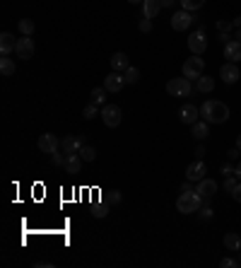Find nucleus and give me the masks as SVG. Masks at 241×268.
Returning a JSON list of instances; mask_svg holds the SVG:
<instances>
[{"instance_id": "nucleus-16", "label": "nucleus", "mask_w": 241, "mask_h": 268, "mask_svg": "<svg viewBox=\"0 0 241 268\" xmlns=\"http://www.w3.org/2000/svg\"><path fill=\"white\" fill-rule=\"evenodd\" d=\"M220 77H222L227 85H234V82L241 77V70L237 68V63H229V61H227L224 66L220 68Z\"/></svg>"}, {"instance_id": "nucleus-9", "label": "nucleus", "mask_w": 241, "mask_h": 268, "mask_svg": "<svg viewBox=\"0 0 241 268\" xmlns=\"http://www.w3.org/2000/svg\"><path fill=\"white\" fill-rule=\"evenodd\" d=\"M82 145H85V138H82V135H65V138L60 140V150H63L65 155L80 152Z\"/></svg>"}, {"instance_id": "nucleus-31", "label": "nucleus", "mask_w": 241, "mask_h": 268, "mask_svg": "<svg viewBox=\"0 0 241 268\" xmlns=\"http://www.w3.org/2000/svg\"><path fill=\"white\" fill-rule=\"evenodd\" d=\"M97 114H99V107H97V104H92V102H89V104L85 107V111H82V116H85V119H94Z\"/></svg>"}, {"instance_id": "nucleus-29", "label": "nucleus", "mask_w": 241, "mask_h": 268, "mask_svg": "<svg viewBox=\"0 0 241 268\" xmlns=\"http://www.w3.org/2000/svg\"><path fill=\"white\" fill-rule=\"evenodd\" d=\"M77 155H80L85 162H94V157H97V150H94L92 145H82V150H80Z\"/></svg>"}, {"instance_id": "nucleus-3", "label": "nucleus", "mask_w": 241, "mask_h": 268, "mask_svg": "<svg viewBox=\"0 0 241 268\" xmlns=\"http://www.w3.org/2000/svg\"><path fill=\"white\" fill-rule=\"evenodd\" d=\"M181 70H183V77H188V80L193 82V80H198V77L203 75V70H205V61H203L200 56H195V54H193V56L183 63Z\"/></svg>"}, {"instance_id": "nucleus-32", "label": "nucleus", "mask_w": 241, "mask_h": 268, "mask_svg": "<svg viewBox=\"0 0 241 268\" xmlns=\"http://www.w3.org/2000/svg\"><path fill=\"white\" fill-rule=\"evenodd\" d=\"M237 184H239V179H237V174H229V177H224V189L232 194L234 189H237Z\"/></svg>"}, {"instance_id": "nucleus-33", "label": "nucleus", "mask_w": 241, "mask_h": 268, "mask_svg": "<svg viewBox=\"0 0 241 268\" xmlns=\"http://www.w3.org/2000/svg\"><path fill=\"white\" fill-rule=\"evenodd\" d=\"M232 29H234V24H232V22H224V19H220V22H217V34H229Z\"/></svg>"}, {"instance_id": "nucleus-35", "label": "nucleus", "mask_w": 241, "mask_h": 268, "mask_svg": "<svg viewBox=\"0 0 241 268\" xmlns=\"http://www.w3.org/2000/svg\"><path fill=\"white\" fill-rule=\"evenodd\" d=\"M106 213H109V208H106V205H94V208H92V215H94V217H99V220H102V217H106Z\"/></svg>"}, {"instance_id": "nucleus-19", "label": "nucleus", "mask_w": 241, "mask_h": 268, "mask_svg": "<svg viewBox=\"0 0 241 268\" xmlns=\"http://www.w3.org/2000/svg\"><path fill=\"white\" fill-rule=\"evenodd\" d=\"M159 10H162V0H142V15L145 17L155 19L159 15Z\"/></svg>"}, {"instance_id": "nucleus-12", "label": "nucleus", "mask_w": 241, "mask_h": 268, "mask_svg": "<svg viewBox=\"0 0 241 268\" xmlns=\"http://www.w3.org/2000/svg\"><path fill=\"white\" fill-rule=\"evenodd\" d=\"M104 87H106V92H120V89L125 87V75H120L119 70L109 72V75L104 77Z\"/></svg>"}, {"instance_id": "nucleus-46", "label": "nucleus", "mask_w": 241, "mask_h": 268, "mask_svg": "<svg viewBox=\"0 0 241 268\" xmlns=\"http://www.w3.org/2000/svg\"><path fill=\"white\" fill-rule=\"evenodd\" d=\"M217 39H220L222 44H227V41H229V34H217Z\"/></svg>"}, {"instance_id": "nucleus-14", "label": "nucleus", "mask_w": 241, "mask_h": 268, "mask_svg": "<svg viewBox=\"0 0 241 268\" xmlns=\"http://www.w3.org/2000/svg\"><path fill=\"white\" fill-rule=\"evenodd\" d=\"M198 116H200V109H198V107H193V104H183V107H181V111H179L181 124L193 126V124L198 121Z\"/></svg>"}, {"instance_id": "nucleus-6", "label": "nucleus", "mask_w": 241, "mask_h": 268, "mask_svg": "<svg viewBox=\"0 0 241 268\" xmlns=\"http://www.w3.org/2000/svg\"><path fill=\"white\" fill-rule=\"evenodd\" d=\"M102 119H104V124H106L109 128L120 126V119H123L120 107H116V104H104V107H102Z\"/></svg>"}, {"instance_id": "nucleus-23", "label": "nucleus", "mask_w": 241, "mask_h": 268, "mask_svg": "<svg viewBox=\"0 0 241 268\" xmlns=\"http://www.w3.org/2000/svg\"><path fill=\"white\" fill-rule=\"evenodd\" d=\"M130 66V63H128V56H125V54H123V51H116V54H114V56H111V68H114V70H125V68Z\"/></svg>"}, {"instance_id": "nucleus-30", "label": "nucleus", "mask_w": 241, "mask_h": 268, "mask_svg": "<svg viewBox=\"0 0 241 268\" xmlns=\"http://www.w3.org/2000/svg\"><path fill=\"white\" fill-rule=\"evenodd\" d=\"M51 164H53V167H63V164H65V152H63V150H56V152H51Z\"/></svg>"}, {"instance_id": "nucleus-26", "label": "nucleus", "mask_w": 241, "mask_h": 268, "mask_svg": "<svg viewBox=\"0 0 241 268\" xmlns=\"http://www.w3.org/2000/svg\"><path fill=\"white\" fill-rule=\"evenodd\" d=\"M17 29H19L22 36H32V34H34V19H19Z\"/></svg>"}, {"instance_id": "nucleus-2", "label": "nucleus", "mask_w": 241, "mask_h": 268, "mask_svg": "<svg viewBox=\"0 0 241 268\" xmlns=\"http://www.w3.org/2000/svg\"><path fill=\"white\" fill-rule=\"evenodd\" d=\"M203 196L198 194V191H181L179 201H176V208H179V213H183V215H188V213H195V210H200L203 208Z\"/></svg>"}, {"instance_id": "nucleus-20", "label": "nucleus", "mask_w": 241, "mask_h": 268, "mask_svg": "<svg viewBox=\"0 0 241 268\" xmlns=\"http://www.w3.org/2000/svg\"><path fill=\"white\" fill-rule=\"evenodd\" d=\"M190 133H193V138L195 140H205L207 135H210V124L203 119V121H195L193 126H190Z\"/></svg>"}, {"instance_id": "nucleus-15", "label": "nucleus", "mask_w": 241, "mask_h": 268, "mask_svg": "<svg viewBox=\"0 0 241 268\" xmlns=\"http://www.w3.org/2000/svg\"><path fill=\"white\" fill-rule=\"evenodd\" d=\"M224 58H227L229 63H239L241 61V41L239 39H229V41L224 44Z\"/></svg>"}, {"instance_id": "nucleus-1", "label": "nucleus", "mask_w": 241, "mask_h": 268, "mask_svg": "<svg viewBox=\"0 0 241 268\" xmlns=\"http://www.w3.org/2000/svg\"><path fill=\"white\" fill-rule=\"evenodd\" d=\"M200 116L207 121V124H224L229 119V107L220 99H207L203 107H200Z\"/></svg>"}, {"instance_id": "nucleus-22", "label": "nucleus", "mask_w": 241, "mask_h": 268, "mask_svg": "<svg viewBox=\"0 0 241 268\" xmlns=\"http://www.w3.org/2000/svg\"><path fill=\"white\" fill-rule=\"evenodd\" d=\"M224 247H227L229 251H241V234L227 232V234H224Z\"/></svg>"}, {"instance_id": "nucleus-4", "label": "nucleus", "mask_w": 241, "mask_h": 268, "mask_svg": "<svg viewBox=\"0 0 241 268\" xmlns=\"http://www.w3.org/2000/svg\"><path fill=\"white\" fill-rule=\"evenodd\" d=\"M167 92L172 97H188L193 92V85H190L188 77H174V80L167 82Z\"/></svg>"}, {"instance_id": "nucleus-34", "label": "nucleus", "mask_w": 241, "mask_h": 268, "mask_svg": "<svg viewBox=\"0 0 241 268\" xmlns=\"http://www.w3.org/2000/svg\"><path fill=\"white\" fill-rule=\"evenodd\" d=\"M120 201H123L120 191H116V189H114V191H109V196H106V203H109V205H119Z\"/></svg>"}, {"instance_id": "nucleus-5", "label": "nucleus", "mask_w": 241, "mask_h": 268, "mask_svg": "<svg viewBox=\"0 0 241 268\" xmlns=\"http://www.w3.org/2000/svg\"><path fill=\"white\" fill-rule=\"evenodd\" d=\"M188 49H190V54H195V56H200V54L207 49V36H205L203 29H195V32L188 34Z\"/></svg>"}, {"instance_id": "nucleus-18", "label": "nucleus", "mask_w": 241, "mask_h": 268, "mask_svg": "<svg viewBox=\"0 0 241 268\" xmlns=\"http://www.w3.org/2000/svg\"><path fill=\"white\" fill-rule=\"evenodd\" d=\"M15 46H17V39H15V34H10V32H2V34H0V54H2V56H10V54L15 51Z\"/></svg>"}, {"instance_id": "nucleus-47", "label": "nucleus", "mask_w": 241, "mask_h": 268, "mask_svg": "<svg viewBox=\"0 0 241 268\" xmlns=\"http://www.w3.org/2000/svg\"><path fill=\"white\" fill-rule=\"evenodd\" d=\"M232 24H234V27L239 29V27H241V17H234V19H232Z\"/></svg>"}, {"instance_id": "nucleus-40", "label": "nucleus", "mask_w": 241, "mask_h": 268, "mask_svg": "<svg viewBox=\"0 0 241 268\" xmlns=\"http://www.w3.org/2000/svg\"><path fill=\"white\" fill-rule=\"evenodd\" d=\"M239 155H241L239 147H234V150H229V152H227V157H229V160H239Z\"/></svg>"}, {"instance_id": "nucleus-7", "label": "nucleus", "mask_w": 241, "mask_h": 268, "mask_svg": "<svg viewBox=\"0 0 241 268\" xmlns=\"http://www.w3.org/2000/svg\"><path fill=\"white\" fill-rule=\"evenodd\" d=\"M34 49H36V44H34V39L32 36H22V39H17V46H15V54H17V58H32L34 56Z\"/></svg>"}, {"instance_id": "nucleus-41", "label": "nucleus", "mask_w": 241, "mask_h": 268, "mask_svg": "<svg viewBox=\"0 0 241 268\" xmlns=\"http://www.w3.org/2000/svg\"><path fill=\"white\" fill-rule=\"evenodd\" d=\"M222 174H224V177L234 174V167H232V164H222Z\"/></svg>"}, {"instance_id": "nucleus-28", "label": "nucleus", "mask_w": 241, "mask_h": 268, "mask_svg": "<svg viewBox=\"0 0 241 268\" xmlns=\"http://www.w3.org/2000/svg\"><path fill=\"white\" fill-rule=\"evenodd\" d=\"M181 2V10H188V12H195L205 5V0H179Z\"/></svg>"}, {"instance_id": "nucleus-25", "label": "nucleus", "mask_w": 241, "mask_h": 268, "mask_svg": "<svg viewBox=\"0 0 241 268\" xmlns=\"http://www.w3.org/2000/svg\"><path fill=\"white\" fill-rule=\"evenodd\" d=\"M0 72H2L5 77L15 75V61H12V58H7V56H2V58H0Z\"/></svg>"}, {"instance_id": "nucleus-39", "label": "nucleus", "mask_w": 241, "mask_h": 268, "mask_svg": "<svg viewBox=\"0 0 241 268\" xmlns=\"http://www.w3.org/2000/svg\"><path fill=\"white\" fill-rule=\"evenodd\" d=\"M232 196H234V201H237V203H241V181L237 184V189L232 191Z\"/></svg>"}, {"instance_id": "nucleus-50", "label": "nucleus", "mask_w": 241, "mask_h": 268, "mask_svg": "<svg viewBox=\"0 0 241 268\" xmlns=\"http://www.w3.org/2000/svg\"><path fill=\"white\" fill-rule=\"evenodd\" d=\"M237 39H239V41H241V27H239V29H237Z\"/></svg>"}, {"instance_id": "nucleus-36", "label": "nucleus", "mask_w": 241, "mask_h": 268, "mask_svg": "<svg viewBox=\"0 0 241 268\" xmlns=\"http://www.w3.org/2000/svg\"><path fill=\"white\" fill-rule=\"evenodd\" d=\"M138 27H140V32H145V34H147V32H152V19H150V17H145V19H140V24H138Z\"/></svg>"}, {"instance_id": "nucleus-11", "label": "nucleus", "mask_w": 241, "mask_h": 268, "mask_svg": "<svg viewBox=\"0 0 241 268\" xmlns=\"http://www.w3.org/2000/svg\"><path fill=\"white\" fill-rule=\"evenodd\" d=\"M205 174H207V167H205L203 160L190 162L188 169H186V179H188V181H200V179H205Z\"/></svg>"}, {"instance_id": "nucleus-21", "label": "nucleus", "mask_w": 241, "mask_h": 268, "mask_svg": "<svg viewBox=\"0 0 241 268\" xmlns=\"http://www.w3.org/2000/svg\"><path fill=\"white\" fill-rule=\"evenodd\" d=\"M195 89L203 92V94H210V92L215 89V77H210V75H200V77L195 80Z\"/></svg>"}, {"instance_id": "nucleus-43", "label": "nucleus", "mask_w": 241, "mask_h": 268, "mask_svg": "<svg viewBox=\"0 0 241 268\" xmlns=\"http://www.w3.org/2000/svg\"><path fill=\"white\" fill-rule=\"evenodd\" d=\"M34 266H36V268H51L53 264H51V261H36Z\"/></svg>"}, {"instance_id": "nucleus-48", "label": "nucleus", "mask_w": 241, "mask_h": 268, "mask_svg": "<svg viewBox=\"0 0 241 268\" xmlns=\"http://www.w3.org/2000/svg\"><path fill=\"white\" fill-rule=\"evenodd\" d=\"M237 147L241 150V133H239V138H237Z\"/></svg>"}, {"instance_id": "nucleus-10", "label": "nucleus", "mask_w": 241, "mask_h": 268, "mask_svg": "<svg viewBox=\"0 0 241 268\" xmlns=\"http://www.w3.org/2000/svg\"><path fill=\"white\" fill-rule=\"evenodd\" d=\"M36 147H39L41 152L51 155V152L60 150V140H58V138H56L53 133H44V135H39V143H36Z\"/></svg>"}, {"instance_id": "nucleus-27", "label": "nucleus", "mask_w": 241, "mask_h": 268, "mask_svg": "<svg viewBox=\"0 0 241 268\" xmlns=\"http://www.w3.org/2000/svg\"><path fill=\"white\" fill-rule=\"evenodd\" d=\"M123 75H125V82H130V85H135L138 80H140V68L135 66H128L123 70Z\"/></svg>"}, {"instance_id": "nucleus-44", "label": "nucleus", "mask_w": 241, "mask_h": 268, "mask_svg": "<svg viewBox=\"0 0 241 268\" xmlns=\"http://www.w3.org/2000/svg\"><path fill=\"white\" fill-rule=\"evenodd\" d=\"M179 0H162V7H174Z\"/></svg>"}, {"instance_id": "nucleus-45", "label": "nucleus", "mask_w": 241, "mask_h": 268, "mask_svg": "<svg viewBox=\"0 0 241 268\" xmlns=\"http://www.w3.org/2000/svg\"><path fill=\"white\" fill-rule=\"evenodd\" d=\"M234 174H237V179H239V181H241V160H239V164L234 167Z\"/></svg>"}, {"instance_id": "nucleus-38", "label": "nucleus", "mask_w": 241, "mask_h": 268, "mask_svg": "<svg viewBox=\"0 0 241 268\" xmlns=\"http://www.w3.org/2000/svg\"><path fill=\"white\" fill-rule=\"evenodd\" d=\"M220 266H222V268H234V266H239V264H237L234 259H229V256H224V259L220 261Z\"/></svg>"}, {"instance_id": "nucleus-17", "label": "nucleus", "mask_w": 241, "mask_h": 268, "mask_svg": "<svg viewBox=\"0 0 241 268\" xmlns=\"http://www.w3.org/2000/svg\"><path fill=\"white\" fill-rule=\"evenodd\" d=\"M82 157L77 155V152H72V155H65V174H80V169H82Z\"/></svg>"}, {"instance_id": "nucleus-8", "label": "nucleus", "mask_w": 241, "mask_h": 268, "mask_svg": "<svg viewBox=\"0 0 241 268\" xmlns=\"http://www.w3.org/2000/svg\"><path fill=\"white\" fill-rule=\"evenodd\" d=\"M193 22H195V17H193L188 10H179V12H174V17H172V27H174L176 32H186Z\"/></svg>"}, {"instance_id": "nucleus-13", "label": "nucleus", "mask_w": 241, "mask_h": 268, "mask_svg": "<svg viewBox=\"0 0 241 268\" xmlns=\"http://www.w3.org/2000/svg\"><path fill=\"white\" fill-rule=\"evenodd\" d=\"M195 191L203 196V201L207 203L210 198H212V196H215V194H217V181H215V179H200Z\"/></svg>"}, {"instance_id": "nucleus-49", "label": "nucleus", "mask_w": 241, "mask_h": 268, "mask_svg": "<svg viewBox=\"0 0 241 268\" xmlns=\"http://www.w3.org/2000/svg\"><path fill=\"white\" fill-rule=\"evenodd\" d=\"M128 2H130V5H138V2H142V0H128Z\"/></svg>"}, {"instance_id": "nucleus-37", "label": "nucleus", "mask_w": 241, "mask_h": 268, "mask_svg": "<svg viewBox=\"0 0 241 268\" xmlns=\"http://www.w3.org/2000/svg\"><path fill=\"white\" fill-rule=\"evenodd\" d=\"M212 215H215V213H212V208L205 203V205L200 208V217H203V220H212Z\"/></svg>"}, {"instance_id": "nucleus-24", "label": "nucleus", "mask_w": 241, "mask_h": 268, "mask_svg": "<svg viewBox=\"0 0 241 268\" xmlns=\"http://www.w3.org/2000/svg\"><path fill=\"white\" fill-rule=\"evenodd\" d=\"M92 104H97V107L106 104V87H94L92 89Z\"/></svg>"}, {"instance_id": "nucleus-42", "label": "nucleus", "mask_w": 241, "mask_h": 268, "mask_svg": "<svg viewBox=\"0 0 241 268\" xmlns=\"http://www.w3.org/2000/svg\"><path fill=\"white\" fill-rule=\"evenodd\" d=\"M203 155H205V147H203V145H198V147H195V157H198V160H203Z\"/></svg>"}]
</instances>
